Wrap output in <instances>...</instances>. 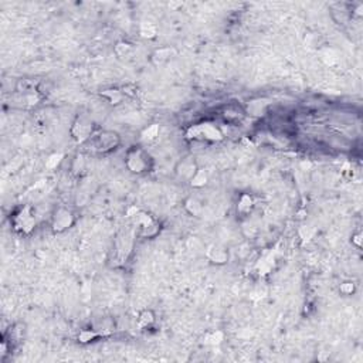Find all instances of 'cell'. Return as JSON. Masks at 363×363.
I'll return each instance as SVG.
<instances>
[{"label": "cell", "instance_id": "obj_1", "mask_svg": "<svg viewBox=\"0 0 363 363\" xmlns=\"http://www.w3.org/2000/svg\"><path fill=\"white\" fill-rule=\"evenodd\" d=\"M125 165L129 172L142 175L145 172H149L152 168V158L143 148L134 146L126 152Z\"/></svg>", "mask_w": 363, "mask_h": 363}, {"label": "cell", "instance_id": "obj_2", "mask_svg": "<svg viewBox=\"0 0 363 363\" xmlns=\"http://www.w3.org/2000/svg\"><path fill=\"white\" fill-rule=\"evenodd\" d=\"M121 143V138L115 131H110V129H104L98 134L92 135L91 138V145L92 149L100 152V153H108L115 148H118Z\"/></svg>", "mask_w": 363, "mask_h": 363}, {"label": "cell", "instance_id": "obj_3", "mask_svg": "<svg viewBox=\"0 0 363 363\" xmlns=\"http://www.w3.org/2000/svg\"><path fill=\"white\" fill-rule=\"evenodd\" d=\"M75 223V216L68 207H57L51 214V230L57 234L70 230Z\"/></svg>", "mask_w": 363, "mask_h": 363}, {"label": "cell", "instance_id": "obj_4", "mask_svg": "<svg viewBox=\"0 0 363 363\" xmlns=\"http://www.w3.org/2000/svg\"><path fill=\"white\" fill-rule=\"evenodd\" d=\"M188 137L192 139H199V140L217 142L223 139V132L210 122H203L199 125L192 126L188 131Z\"/></svg>", "mask_w": 363, "mask_h": 363}, {"label": "cell", "instance_id": "obj_5", "mask_svg": "<svg viewBox=\"0 0 363 363\" xmlns=\"http://www.w3.org/2000/svg\"><path fill=\"white\" fill-rule=\"evenodd\" d=\"M92 131H94V122L88 118L87 115H78L73 122L71 129H70L71 138L78 143H83V142L92 138Z\"/></svg>", "mask_w": 363, "mask_h": 363}, {"label": "cell", "instance_id": "obj_6", "mask_svg": "<svg viewBox=\"0 0 363 363\" xmlns=\"http://www.w3.org/2000/svg\"><path fill=\"white\" fill-rule=\"evenodd\" d=\"M37 224L36 220V214L33 213L30 206H26L23 209H20L17 213L13 216V225L17 231L23 233V234H28L33 231V228Z\"/></svg>", "mask_w": 363, "mask_h": 363}, {"label": "cell", "instance_id": "obj_7", "mask_svg": "<svg viewBox=\"0 0 363 363\" xmlns=\"http://www.w3.org/2000/svg\"><path fill=\"white\" fill-rule=\"evenodd\" d=\"M134 223L139 228L140 236L143 237H155L159 231V224L156 223V220L149 213H145V212H138L135 214Z\"/></svg>", "mask_w": 363, "mask_h": 363}, {"label": "cell", "instance_id": "obj_8", "mask_svg": "<svg viewBox=\"0 0 363 363\" xmlns=\"http://www.w3.org/2000/svg\"><path fill=\"white\" fill-rule=\"evenodd\" d=\"M197 169H199V165L195 161V158L188 156V158H183L182 161L177 162L175 168V173L179 179L190 182V179L195 176V173L197 172Z\"/></svg>", "mask_w": 363, "mask_h": 363}, {"label": "cell", "instance_id": "obj_9", "mask_svg": "<svg viewBox=\"0 0 363 363\" xmlns=\"http://www.w3.org/2000/svg\"><path fill=\"white\" fill-rule=\"evenodd\" d=\"M206 257L209 258V261L216 265H224L228 263L230 258V252L225 249L224 246L220 244H213L210 246L207 251H206Z\"/></svg>", "mask_w": 363, "mask_h": 363}, {"label": "cell", "instance_id": "obj_10", "mask_svg": "<svg viewBox=\"0 0 363 363\" xmlns=\"http://www.w3.org/2000/svg\"><path fill=\"white\" fill-rule=\"evenodd\" d=\"M255 206V200L250 193H243L240 195L237 200V213L240 216H249L252 212Z\"/></svg>", "mask_w": 363, "mask_h": 363}, {"label": "cell", "instance_id": "obj_11", "mask_svg": "<svg viewBox=\"0 0 363 363\" xmlns=\"http://www.w3.org/2000/svg\"><path fill=\"white\" fill-rule=\"evenodd\" d=\"M274 264H276V254H274V251H268V252H265L263 257L258 260L257 270H258V273L261 276H265V274H268V273L273 271Z\"/></svg>", "mask_w": 363, "mask_h": 363}, {"label": "cell", "instance_id": "obj_12", "mask_svg": "<svg viewBox=\"0 0 363 363\" xmlns=\"http://www.w3.org/2000/svg\"><path fill=\"white\" fill-rule=\"evenodd\" d=\"M175 54V49H172V47H161V49H158L152 54L150 60L155 65H162V64L168 63Z\"/></svg>", "mask_w": 363, "mask_h": 363}, {"label": "cell", "instance_id": "obj_13", "mask_svg": "<svg viewBox=\"0 0 363 363\" xmlns=\"http://www.w3.org/2000/svg\"><path fill=\"white\" fill-rule=\"evenodd\" d=\"M101 97H104L105 100H108V102H110L111 105H118V104L122 102L124 97H125V94H124V91L119 89V88H110V89H104V91L101 92Z\"/></svg>", "mask_w": 363, "mask_h": 363}, {"label": "cell", "instance_id": "obj_14", "mask_svg": "<svg viewBox=\"0 0 363 363\" xmlns=\"http://www.w3.org/2000/svg\"><path fill=\"white\" fill-rule=\"evenodd\" d=\"M183 206H185V210L190 216H193V217H200L201 213H203V204H201V201L199 199H196V197H193V196L188 197L185 200V203H183Z\"/></svg>", "mask_w": 363, "mask_h": 363}, {"label": "cell", "instance_id": "obj_15", "mask_svg": "<svg viewBox=\"0 0 363 363\" xmlns=\"http://www.w3.org/2000/svg\"><path fill=\"white\" fill-rule=\"evenodd\" d=\"M155 324V312L152 309H143L140 311L137 318V325L139 329H146Z\"/></svg>", "mask_w": 363, "mask_h": 363}, {"label": "cell", "instance_id": "obj_16", "mask_svg": "<svg viewBox=\"0 0 363 363\" xmlns=\"http://www.w3.org/2000/svg\"><path fill=\"white\" fill-rule=\"evenodd\" d=\"M207 182H209V175H207V172H206L204 169L199 168L197 172L195 173V176L190 179L189 185H190L193 189H201L207 185Z\"/></svg>", "mask_w": 363, "mask_h": 363}, {"label": "cell", "instance_id": "obj_17", "mask_svg": "<svg viewBox=\"0 0 363 363\" xmlns=\"http://www.w3.org/2000/svg\"><path fill=\"white\" fill-rule=\"evenodd\" d=\"M267 105H268V102H265L264 100L251 101L247 105V112L252 115V116H261L265 112Z\"/></svg>", "mask_w": 363, "mask_h": 363}, {"label": "cell", "instance_id": "obj_18", "mask_svg": "<svg viewBox=\"0 0 363 363\" xmlns=\"http://www.w3.org/2000/svg\"><path fill=\"white\" fill-rule=\"evenodd\" d=\"M159 132H161V126L158 124H152L148 128H145L140 134V139L145 140V142H152L159 137Z\"/></svg>", "mask_w": 363, "mask_h": 363}, {"label": "cell", "instance_id": "obj_19", "mask_svg": "<svg viewBox=\"0 0 363 363\" xmlns=\"http://www.w3.org/2000/svg\"><path fill=\"white\" fill-rule=\"evenodd\" d=\"M102 336V332H97L95 329H84V331H81L80 332V335H78V340L81 342V343H88V342H92L94 339L100 338Z\"/></svg>", "mask_w": 363, "mask_h": 363}, {"label": "cell", "instance_id": "obj_20", "mask_svg": "<svg viewBox=\"0 0 363 363\" xmlns=\"http://www.w3.org/2000/svg\"><path fill=\"white\" fill-rule=\"evenodd\" d=\"M156 33H158V28L156 26L150 22H143L140 25V36L143 38H153L156 37Z\"/></svg>", "mask_w": 363, "mask_h": 363}, {"label": "cell", "instance_id": "obj_21", "mask_svg": "<svg viewBox=\"0 0 363 363\" xmlns=\"http://www.w3.org/2000/svg\"><path fill=\"white\" fill-rule=\"evenodd\" d=\"M134 50V47L129 44V43H126V41H119V43H116V46H115V53H116V56H119V57H125L128 56L129 53H132Z\"/></svg>", "mask_w": 363, "mask_h": 363}, {"label": "cell", "instance_id": "obj_22", "mask_svg": "<svg viewBox=\"0 0 363 363\" xmlns=\"http://www.w3.org/2000/svg\"><path fill=\"white\" fill-rule=\"evenodd\" d=\"M339 292L343 294V295H352V294H355L356 292V284H355V281H351V279L343 281L339 285Z\"/></svg>", "mask_w": 363, "mask_h": 363}, {"label": "cell", "instance_id": "obj_23", "mask_svg": "<svg viewBox=\"0 0 363 363\" xmlns=\"http://www.w3.org/2000/svg\"><path fill=\"white\" fill-rule=\"evenodd\" d=\"M222 340H223V332H220V331H217V332H213V334H207L206 336H204V343H207V345H219V343H222Z\"/></svg>", "mask_w": 363, "mask_h": 363}, {"label": "cell", "instance_id": "obj_24", "mask_svg": "<svg viewBox=\"0 0 363 363\" xmlns=\"http://www.w3.org/2000/svg\"><path fill=\"white\" fill-rule=\"evenodd\" d=\"M63 158H64L63 153H53L50 158L47 159V162H46V168L50 169V170H54V169L61 163Z\"/></svg>", "mask_w": 363, "mask_h": 363}, {"label": "cell", "instance_id": "obj_25", "mask_svg": "<svg viewBox=\"0 0 363 363\" xmlns=\"http://www.w3.org/2000/svg\"><path fill=\"white\" fill-rule=\"evenodd\" d=\"M352 243H353L358 249L362 247V231H356V233L352 236Z\"/></svg>", "mask_w": 363, "mask_h": 363}]
</instances>
